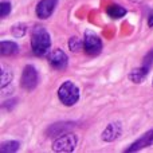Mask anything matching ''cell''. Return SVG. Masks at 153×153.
I'll use <instances>...</instances> for the list:
<instances>
[{
  "instance_id": "obj_1",
  "label": "cell",
  "mask_w": 153,
  "mask_h": 153,
  "mask_svg": "<svg viewBox=\"0 0 153 153\" xmlns=\"http://www.w3.org/2000/svg\"><path fill=\"white\" fill-rule=\"evenodd\" d=\"M51 46V38L47 30L42 26H35L31 31V48L32 53L38 56L47 54Z\"/></svg>"
},
{
  "instance_id": "obj_2",
  "label": "cell",
  "mask_w": 153,
  "mask_h": 153,
  "mask_svg": "<svg viewBox=\"0 0 153 153\" xmlns=\"http://www.w3.org/2000/svg\"><path fill=\"white\" fill-rule=\"evenodd\" d=\"M79 89L71 81H66L59 86L58 89V98L63 105L73 106L79 101Z\"/></svg>"
},
{
  "instance_id": "obj_3",
  "label": "cell",
  "mask_w": 153,
  "mask_h": 153,
  "mask_svg": "<svg viewBox=\"0 0 153 153\" xmlns=\"http://www.w3.org/2000/svg\"><path fill=\"white\" fill-rule=\"evenodd\" d=\"M76 143H78V138H76L75 134H73V133H65V134L59 136L56 140H54L53 151L59 152V153L74 152Z\"/></svg>"
},
{
  "instance_id": "obj_4",
  "label": "cell",
  "mask_w": 153,
  "mask_h": 153,
  "mask_svg": "<svg viewBox=\"0 0 153 153\" xmlns=\"http://www.w3.org/2000/svg\"><path fill=\"white\" fill-rule=\"evenodd\" d=\"M83 48L85 53L90 56L100 55L101 51H102V40L95 32L87 30L85 32V38H83Z\"/></svg>"
},
{
  "instance_id": "obj_5",
  "label": "cell",
  "mask_w": 153,
  "mask_h": 153,
  "mask_svg": "<svg viewBox=\"0 0 153 153\" xmlns=\"http://www.w3.org/2000/svg\"><path fill=\"white\" fill-rule=\"evenodd\" d=\"M38 82H39L38 70L32 65H27L23 69V73H22L20 86L24 90H27V91H31V90H34L38 86Z\"/></svg>"
},
{
  "instance_id": "obj_6",
  "label": "cell",
  "mask_w": 153,
  "mask_h": 153,
  "mask_svg": "<svg viewBox=\"0 0 153 153\" xmlns=\"http://www.w3.org/2000/svg\"><path fill=\"white\" fill-rule=\"evenodd\" d=\"M47 61L56 70H65L67 67V65H69V58L65 54V51H62L61 48L51 50L47 54Z\"/></svg>"
},
{
  "instance_id": "obj_7",
  "label": "cell",
  "mask_w": 153,
  "mask_h": 153,
  "mask_svg": "<svg viewBox=\"0 0 153 153\" xmlns=\"http://www.w3.org/2000/svg\"><path fill=\"white\" fill-rule=\"evenodd\" d=\"M58 0H40L36 5V16L39 19H48L53 15Z\"/></svg>"
},
{
  "instance_id": "obj_8",
  "label": "cell",
  "mask_w": 153,
  "mask_h": 153,
  "mask_svg": "<svg viewBox=\"0 0 153 153\" xmlns=\"http://www.w3.org/2000/svg\"><path fill=\"white\" fill-rule=\"evenodd\" d=\"M151 145H153V129L148 130L146 133H144V134L141 136L138 140H136L129 148L125 149V152L126 153L137 152V151H140V149H144V148L151 146Z\"/></svg>"
},
{
  "instance_id": "obj_9",
  "label": "cell",
  "mask_w": 153,
  "mask_h": 153,
  "mask_svg": "<svg viewBox=\"0 0 153 153\" xmlns=\"http://www.w3.org/2000/svg\"><path fill=\"white\" fill-rule=\"evenodd\" d=\"M122 133V126L120 122H111L108 126L105 128V130L101 134V138H102L105 143H113L117 138L121 136Z\"/></svg>"
},
{
  "instance_id": "obj_10",
  "label": "cell",
  "mask_w": 153,
  "mask_h": 153,
  "mask_svg": "<svg viewBox=\"0 0 153 153\" xmlns=\"http://www.w3.org/2000/svg\"><path fill=\"white\" fill-rule=\"evenodd\" d=\"M149 70H151V67L143 65L141 67H137V69H134V70L130 71L129 79L132 82H134V83H143V82L145 81V78L148 76V74H149Z\"/></svg>"
},
{
  "instance_id": "obj_11",
  "label": "cell",
  "mask_w": 153,
  "mask_h": 153,
  "mask_svg": "<svg viewBox=\"0 0 153 153\" xmlns=\"http://www.w3.org/2000/svg\"><path fill=\"white\" fill-rule=\"evenodd\" d=\"M19 53V46L11 40H1L0 42V54L3 56H11Z\"/></svg>"
},
{
  "instance_id": "obj_12",
  "label": "cell",
  "mask_w": 153,
  "mask_h": 153,
  "mask_svg": "<svg viewBox=\"0 0 153 153\" xmlns=\"http://www.w3.org/2000/svg\"><path fill=\"white\" fill-rule=\"evenodd\" d=\"M106 13H108L111 19H121L126 15V10H125L122 5L111 4V5H109V7H106Z\"/></svg>"
},
{
  "instance_id": "obj_13",
  "label": "cell",
  "mask_w": 153,
  "mask_h": 153,
  "mask_svg": "<svg viewBox=\"0 0 153 153\" xmlns=\"http://www.w3.org/2000/svg\"><path fill=\"white\" fill-rule=\"evenodd\" d=\"M71 125L73 124H55L47 130V134L53 136V137H59V136L65 134V132H66Z\"/></svg>"
},
{
  "instance_id": "obj_14",
  "label": "cell",
  "mask_w": 153,
  "mask_h": 153,
  "mask_svg": "<svg viewBox=\"0 0 153 153\" xmlns=\"http://www.w3.org/2000/svg\"><path fill=\"white\" fill-rule=\"evenodd\" d=\"M19 148H20V143H18V141H5V143H1V145H0V152L1 153L18 152Z\"/></svg>"
},
{
  "instance_id": "obj_15",
  "label": "cell",
  "mask_w": 153,
  "mask_h": 153,
  "mask_svg": "<svg viewBox=\"0 0 153 153\" xmlns=\"http://www.w3.org/2000/svg\"><path fill=\"white\" fill-rule=\"evenodd\" d=\"M12 71H11L8 67L5 66H1V89H4L7 85L11 83L12 81Z\"/></svg>"
},
{
  "instance_id": "obj_16",
  "label": "cell",
  "mask_w": 153,
  "mask_h": 153,
  "mask_svg": "<svg viewBox=\"0 0 153 153\" xmlns=\"http://www.w3.org/2000/svg\"><path fill=\"white\" fill-rule=\"evenodd\" d=\"M12 35L13 36H16V38H20V36H23L24 34H26V31H27V26L26 24H22V23H19V24H15V26L12 27Z\"/></svg>"
},
{
  "instance_id": "obj_17",
  "label": "cell",
  "mask_w": 153,
  "mask_h": 153,
  "mask_svg": "<svg viewBox=\"0 0 153 153\" xmlns=\"http://www.w3.org/2000/svg\"><path fill=\"white\" fill-rule=\"evenodd\" d=\"M82 46H83V43H82L81 39H78L76 36H73V38H70L69 39V48L71 51H74V53L81 50Z\"/></svg>"
},
{
  "instance_id": "obj_18",
  "label": "cell",
  "mask_w": 153,
  "mask_h": 153,
  "mask_svg": "<svg viewBox=\"0 0 153 153\" xmlns=\"http://www.w3.org/2000/svg\"><path fill=\"white\" fill-rule=\"evenodd\" d=\"M11 13V3L10 1H1L0 3V16L1 18H7Z\"/></svg>"
},
{
  "instance_id": "obj_19",
  "label": "cell",
  "mask_w": 153,
  "mask_h": 153,
  "mask_svg": "<svg viewBox=\"0 0 153 153\" xmlns=\"http://www.w3.org/2000/svg\"><path fill=\"white\" fill-rule=\"evenodd\" d=\"M148 26L149 27H153V11L149 13V16H148Z\"/></svg>"
}]
</instances>
